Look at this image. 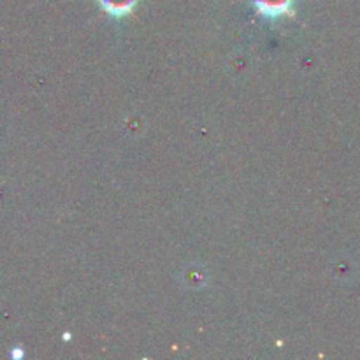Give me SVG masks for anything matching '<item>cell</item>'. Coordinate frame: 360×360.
<instances>
[{
  "label": "cell",
  "instance_id": "cell-1",
  "mask_svg": "<svg viewBox=\"0 0 360 360\" xmlns=\"http://www.w3.org/2000/svg\"><path fill=\"white\" fill-rule=\"evenodd\" d=\"M253 2L259 13L266 16H281V14L290 13L294 0H253Z\"/></svg>",
  "mask_w": 360,
  "mask_h": 360
},
{
  "label": "cell",
  "instance_id": "cell-2",
  "mask_svg": "<svg viewBox=\"0 0 360 360\" xmlns=\"http://www.w3.org/2000/svg\"><path fill=\"white\" fill-rule=\"evenodd\" d=\"M101 6L105 13L112 14V16H123L132 11L136 0H101Z\"/></svg>",
  "mask_w": 360,
  "mask_h": 360
}]
</instances>
